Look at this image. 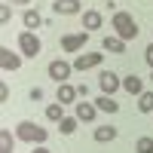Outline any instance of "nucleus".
<instances>
[{
  "mask_svg": "<svg viewBox=\"0 0 153 153\" xmlns=\"http://www.w3.org/2000/svg\"><path fill=\"white\" fill-rule=\"evenodd\" d=\"M110 28L120 40H135L138 37V22L132 19V12H113L110 19Z\"/></svg>",
  "mask_w": 153,
  "mask_h": 153,
  "instance_id": "obj_1",
  "label": "nucleus"
},
{
  "mask_svg": "<svg viewBox=\"0 0 153 153\" xmlns=\"http://www.w3.org/2000/svg\"><path fill=\"white\" fill-rule=\"evenodd\" d=\"M16 138H22V141H28V144H46V138L49 132L43 129V126H37V123H19L16 126Z\"/></svg>",
  "mask_w": 153,
  "mask_h": 153,
  "instance_id": "obj_2",
  "label": "nucleus"
},
{
  "mask_svg": "<svg viewBox=\"0 0 153 153\" xmlns=\"http://www.w3.org/2000/svg\"><path fill=\"white\" fill-rule=\"evenodd\" d=\"M19 49H22L25 58H37L40 49H43V43H40V37H37L34 31H22L19 34Z\"/></svg>",
  "mask_w": 153,
  "mask_h": 153,
  "instance_id": "obj_3",
  "label": "nucleus"
},
{
  "mask_svg": "<svg viewBox=\"0 0 153 153\" xmlns=\"http://www.w3.org/2000/svg\"><path fill=\"white\" fill-rule=\"evenodd\" d=\"M71 71H74V65L71 61H65V58H55V61H49V76L61 86V83H68V76H71Z\"/></svg>",
  "mask_w": 153,
  "mask_h": 153,
  "instance_id": "obj_4",
  "label": "nucleus"
},
{
  "mask_svg": "<svg viewBox=\"0 0 153 153\" xmlns=\"http://www.w3.org/2000/svg\"><path fill=\"white\" fill-rule=\"evenodd\" d=\"M86 43H89V31H80V34H65V37H61V49H65V52H80Z\"/></svg>",
  "mask_w": 153,
  "mask_h": 153,
  "instance_id": "obj_5",
  "label": "nucleus"
},
{
  "mask_svg": "<svg viewBox=\"0 0 153 153\" xmlns=\"http://www.w3.org/2000/svg\"><path fill=\"white\" fill-rule=\"evenodd\" d=\"M101 58H104V52H80L71 65H74V71H89V68H98Z\"/></svg>",
  "mask_w": 153,
  "mask_h": 153,
  "instance_id": "obj_6",
  "label": "nucleus"
},
{
  "mask_svg": "<svg viewBox=\"0 0 153 153\" xmlns=\"http://www.w3.org/2000/svg\"><path fill=\"white\" fill-rule=\"evenodd\" d=\"M120 86H123V80H120L113 71H101V76H98V89H101V95H113Z\"/></svg>",
  "mask_w": 153,
  "mask_h": 153,
  "instance_id": "obj_7",
  "label": "nucleus"
},
{
  "mask_svg": "<svg viewBox=\"0 0 153 153\" xmlns=\"http://www.w3.org/2000/svg\"><path fill=\"white\" fill-rule=\"evenodd\" d=\"M74 117L80 120V123H95V117H98V107H95V104H89V101H76Z\"/></svg>",
  "mask_w": 153,
  "mask_h": 153,
  "instance_id": "obj_8",
  "label": "nucleus"
},
{
  "mask_svg": "<svg viewBox=\"0 0 153 153\" xmlns=\"http://www.w3.org/2000/svg\"><path fill=\"white\" fill-rule=\"evenodd\" d=\"M0 68H3V71H19L22 68V55L9 52V49L3 46V49H0Z\"/></svg>",
  "mask_w": 153,
  "mask_h": 153,
  "instance_id": "obj_9",
  "label": "nucleus"
},
{
  "mask_svg": "<svg viewBox=\"0 0 153 153\" xmlns=\"http://www.w3.org/2000/svg\"><path fill=\"white\" fill-rule=\"evenodd\" d=\"M52 9H55V16H76L83 6H80V0H55Z\"/></svg>",
  "mask_w": 153,
  "mask_h": 153,
  "instance_id": "obj_10",
  "label": "nucleus"
},
{
  "mask_svg": "<svg viewBox=\"0 0 153 153\" xmlns=\"http://www.w3.org/2000/svg\"><path fill=\"white\" fill-rule=\"evenodd\" d=\"M101 49H104V52H113V55H123L126 52V40H120L117 34H110V37H104Z\"/></svg>",
  "mask_w": 153,
  "mask_h": 153,
  "instance_id": "obj_11",
  "label": "nucleus"
},
{
  "mask_svg": "<svg viewBox=\"0 0 153 153\" xmlns=\"http://www.w3.org/2000/svg\"><path fill=\"white\" fill-rule=\"evenodd\" d=\"M76 95H80V92H76V86H71V83H61L58 86V95H55V101H58V104H74V98Z\"/></svg>",
  "mask_w": 153,
  "mask_h": 153,
  "instance_id": "obj_12",
  "label": "nucleus"
},
{
  "mask_svg": "<svg viewBox=\"0 0 153 153\" xmlns=\"http://www.w3.org/2000/svg\"><path fill=\"white\" fill-rule=\"evenodd\" d=\"M123 89H126L129 95H141V92H144V83H141V76L129 74V76H123Z\"/></svg>",
  "mask_w": 153,
  "mask_h": 153,
  "instance_id": "obj_13",
  "label": "nucleus"
},
{
  "mask_svg": "<svg viewBox=\"0 0 153 153\" xmlns=\"http://www.w3.org/2000/svg\"><path fill=\"white\" fill-rule=\"evenodd\" d=\"M101 22H104V19H101V12H98V9H89L86 16H83V28H86V31H95V28H101Z\"/></svg>",
  "mask_w": 153,
  "mask_h": 153,
  "instance_id": "obj_14",
  "label": "nucleus"
},
{
  "mask_svg": "<svg viewBox=\"0 0 153 153\" xmlns=\"http://www.w3.org/2000/svg\"><path fill=\"white\" fill-rule=\"evenodd\" d=\"M95 107H98L101 113H117V110H120V104H117V101H113L110 95H101V98L95 101Z\"/></svg>",
  "mask_w": 153,
  "mask_h": 153,
  "instance_id": "obj_15",
  "label": "nucleus"
},
{
  "mask_svg": "<svg viewBox=\"0 0 153 153\" xmlns=\"http://www.w3.org/2000/svg\"><path fill=\"white\" fill-rule=\"evenodd\" d=\"M22 22H25V28H40V25H43V19H40V12H37V9H25V16H22Z\"/></svg>",
  "mask_w": 153,
  "mask_h": 153,
  "instance_id": "obj_16",
  "label": "nucleus"
},
{
  "mask_svg": "<svg viewBox=\"0 0 153 153\" xmlns=\"http://www.w3.org/2000/svg\"><path fill=\"white\" fill-rule=\"evenodd\" d=\"M138 110L141 113H153V92H141L138 95Z\"/></svg>",
  "mask_w": 153,
  "mask_h": 153,
  "instance_id": "obj_17",
  "label": "nucleus"
},
{
  "mask_svg": "<svg viewBox=\"0 0 153 153\" xmlns=\"http://www.w3.org/2000/svg\"><path fill=\"white\" fill-rule=\"evenodd\" d=\"M117 138V129L113 126H98L95 129V141H113Z\"/></svg>",
  "mask_w": 153,
  "mask_h": 153,
  "instance_id": "obj_18",
  "label": "nucleus"
},
{
  "mask_svg": "<svg viewBox=\"0 0 153 153\" xmlns=\"http://www.w3.org/2000/svg\"><path fill=\"white\" fill-rule=\"evenodd\" d=\"M46 120L61 123V120H65V104H49V107H46Z\"/></svg>",
  "mask_w": 153,
  "mask_h": 153,
  "instance_id": "obj_19",
  "label": "nucleus"
},
{
  "mask_svg": "<svg viewBox=\"0 0 153 153\" xmlns=\"http://www.w3.org/2000/svg\"><path fill=\"white\" fill-rule=\"evenodd\" d=\"M76 123H80L76 117H65V120L58 123V132H61V135H74V132H76Z\"/></svg>",
  "mask_w": 153,
  "mask_h": 153,
  "instance_id": "obj_20",
  "label": "nucleus"
},
{
  "mask_svg": "<svg viewBox=\"0 0 153 153\" xmlns=\"http://www.w3.org/2000/svg\"><path fill=\"white\" fill-rule=\"evenodd\" d=\"M135 153H153V138L150 135L138 138V141H135Z\"/></svg>",
  "mask_w": 153,
  "mask_h": 153,
  "instance_id": "obj_21",
  "label": "nucleus"
},
{
  "mask_svg": "<svg viewBox=\"0 0 153 153\" xmlns=\"http://www.w3.org/2000/svg\"><path fill=\"white\" fill-rule=\"evenodd\" d=\"M12 147H16V138L9 132H0V153H12Z\"/></svg>",
  "mask_w": 153,
  "mask_h": 153,
  "instance_id": "obj_22",
  "label": "nucleus"
},
{
  "mask_svg": "<svg viewBox=\"0 0 153 153\" xmlns=\"http://www.w3.org/2000/svg\"><path fill=\"white\" fill-rule=\"evenodd\" d=\"M12 19V9H9V3H3V6H0V25H6Z\"/></svg>",
  "mask_w": 153,
  "mask_h": 153,
  "instance_id": "obj_23",
  "label": "nucleus"
},
{
  "mask_svg": "<svg viewBox=\"0 0 153 153\" xmlns=\"http://www.w3.org/2000/svg\"><path fill=\"white\" fill-rule=\"evenodd\" d=\"M144 58H147V65H150V68H153V43H150V46H147V49H144Z\"/></svg>",
  "mask_w": 153,
  "mask_h": 153,
  "instance_id": "obj_24",
  "label": "nucleus"
},
{
  "mask_svg": "<svg viewBox=\"0 0 153 153\" xmlns=\"http://www.w3.org/2000/svg\"><path fill=\"white\" fill-rule=\"evenodd\" d=\"M31 153H49V150H46V147H43V144H37V147H34V150H31Z\"/></svg>",
  "mask_w": 153,
  "mask_h": 153,
  "instance_id": "obj_25",
  "label": "nucleus"
},
{
  "mask_svg": "<svg viewBox=\"0 0 153 153\" xmlns=\"http://www.w3.org/2000/svg\"><path fill=\"white\" fill-rule=\"evenodd\" d=\"M6 3H19V6H28L31 0H6Z\"/></svg>",
  "mask_w": 153,
  "mask_h": 153,
  "instance_id": "obj_26",
  "label": "nucleus"
},
{
  "mask_svg": "<svg viewBox=\"0 0 153 153\" xmlns=\"http://www.w3.org/2000/svg\"><path fill=\"white\" fill-rule=\"evenodd\" d=\"M150 80H153V74H150Z\"/></svg>",
  "mask_w": 153,
  "mask_h": 153,
  "instance_id": "obj_27",
  "label": "nucleus"
}]
</instances>
